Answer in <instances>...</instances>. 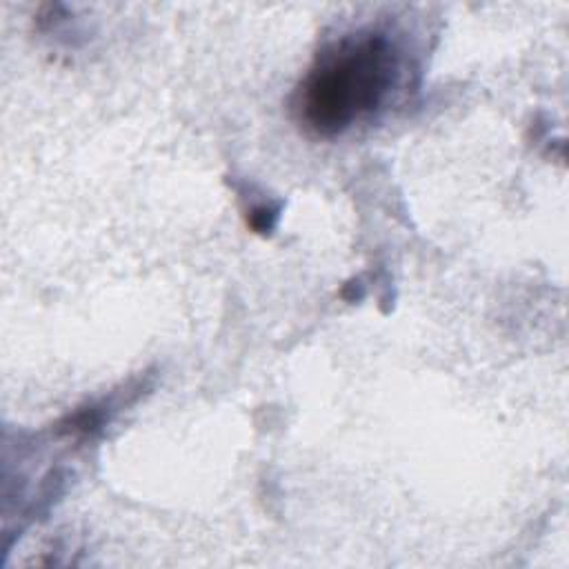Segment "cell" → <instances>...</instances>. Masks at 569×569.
<instances>
[{
    "mask_svg": "<svg viewBox=\"0 0 569 569\" xmlns=\"http://www.w3.org/2000/svg\"><path fill=\"white\" fill-rule=\"evenodd\" d=\"M398 73L400 58L385 33H349L316 58L296 89L293 111L311 133L340 136L385 104Z\"/></svg>",
    "mask_w": 569,
    "mask_h": 569,
    "instance_id": "1",
    "label": "cell"
},
{
    "mask_svg": "<svg viewBox=\"0 0 569 569\" xmlns=\"http://www.w3.org/2000/svg\"><path fill=\"white\" fill-rule=\"evenodd\" d=\"M276 218H278V209H271V207H253L249 211V227L258 233H264V231H271L273 224H276Z\"/></svg>",
    "mask_w": 569,
    "mask_h": 569,
    "instance_id": "2",
    "label": "cell"
}]
</instances>
